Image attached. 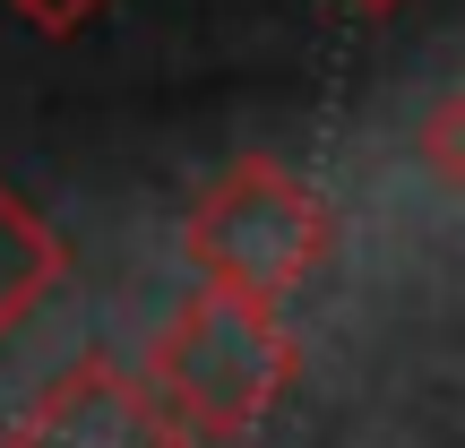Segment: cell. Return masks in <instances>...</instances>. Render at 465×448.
Masks as SVG:
<instances>
[{
  "instance_id": "cell-4",
  "label": "cell",
  "mask_w": 465,
  "mask_h": 448,
  "mask_svg": "<svg viewBox=\"0 0 465 448\" xmlns=\"http://www.w3.org/2000/svg\"><path fill=\"white\" fill-rule=\"evenodd\" d=\"M52 276H61V242H52V233L0 190V336L52 294Z\"/></svg>"
},
{
  "instance_id": "cell-2",
  "label": "cell",
  "mask_w": 465,
  "mask_h": 448,
  "mask_svg": "<svg viewBox=\"0 0 465 448\" xmlns=\"http://www.w3.org/2000/svg\"><path fill=\"white\" fill-rule=\"evenodd\" d=\"M190 250H199V267L216 284L276 302L284 284L311 267V250H319V207L302 199L293 182H276V173H242V182L199 216Z\"/></svg>"
},
{
  "instance_id": "cell-5",
  "label": "cell",
  "mask_w": 465,
  "mask_h": 448,
  "mask_svg": "<svg viewBox=\"0 0 465 448\" xmlns=\"http://www.w3.org/2000/svg\"><path fill=\"white\" fill-rule=\"evenodd\" d=\"M26 9H44V26H78L86 0H26Z\"/></svg>"
},
{
  "instance_id": "cell-3",
  "label": "cell",
  "mask_w": 465,
  "mask_h": 448,
  "mask_svg": "<svg viewBox=\"0 0 465 448\" xmlns=\"http://www.w3.org/2000/svg\"><path fill=\"white\" fill-rule=\"evenodd\" d=\"M0 448H199V440L173 423V405L138 371H121L113 353H86L9 423Z\"/></svg>"
},
{
  "instance_id": "cell-1",
  "label": "cell",
  "mask_w": 465,
  "mask_h": 448,
  "mask_svg": "<svg viewBox=\"0 0 465 448\" xmlns=\"http://www.w3.org/2000/svg\"><path fill=\"white\" fill-rule=\"evenodd\" d=\"M293 380V336L276 328V302L259 294H199L155 345L147 388L173 405L190 440H242L250 423L276 405V388Z\"/></svg>"
}]
</instances>
